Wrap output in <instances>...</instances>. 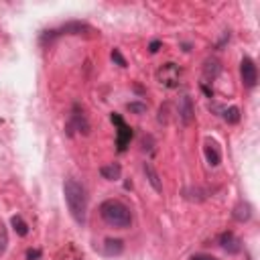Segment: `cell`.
<instances>
[{"label": "cell", "mask_w": 260, "mask_h": 260, "mask_svg": "<svg viewBox=\"0 0 260 260\" xmlns=\"http://www.w3.org/2000/svg\"><path fill=\"white\" fill-rule=\"evenodd\" d=\"M112 61H114L116 65H120V67H126V65H128L126 59H124V55L120 53V49H112Z\"/></svg>", "instance_id": "20"}, {"label": "cell", "mask_w": 260, "mask_h": 260, "mask_svg": "<svg viewBox=\"0 0 260 260\" xmlns=\"http://www.w3.org/2000/svg\"><path fill=\"white\" fill-rule=\"evenodd\" d=\"M221 69H223V67H221V61L215 59V57H209V59H205V63H203V77H205L207 81H213V79L219 77Z\"/></svg>", "instance_id": "11"}, {"label": "cell", "mask_w": 260, "mask_h": 260, "mask_svg": "<svg viewBox=\"0 0 260 260\" xmlns=\"http://www.w3.org/2000/svg\"><path fill=\"white\" fill-rule=\"evenodd\" d=\"M221 116H223V120H225L228 124H238V122H240V118H242V116H240V110H238L236 106H230V108H225Z\"/></svg>", "instance_id": "17"}, {"label": "cell", "mask_w": 260, "mask_h": 260, "mask_svg": "<svg viewBox=\"0 0 260 260\" xmlns=\"http://www.w3.org/2000/svg\"><path fill=\"white\" fill-rule=\"evenodd\" d=\"M110 120H112V124L118 128V132H116V148H118V152H124L126 148H128V144H130V140H132V128L124 122V118L120 116V114H110Z\"/></svg>", "instance_id": "5"}, {"label": "cell", "mask_w": 260, "mask_h": 260, "mask_svg": "<svg viewBox=\"0 0 260 260\" xmlns=\"http://www.w3.org/2000/svg\"><path fill=\"white\" fill-rule=\"evenodd\" d=\"M203 154H205V160L209 167H217L221 162V152H219V146L215 140L207 138L205 140V146H203Z\"/></svg>", "instance_id": "10"}, {"label": "cell", "mask_w": 260, "mask_h": 260, "mask_svg": "<svg viewBox=\"0 0 260 260\" xmlns=\"http://www.w3.org/2000/svg\"><path fill=\"white\" fill-rule=\"evenodd\" d=\"M232 215H234V219L236 221H248L250 217H252V207H250V203H246V201H240L236 207H234V211H232Z\"/></svg>", "instance_id": "15"}, {"label": "cell", "mask_w": 260, "mask_h": 260, "mask_svg": "<svg viewBox=\"0 0 260 260\" xmlns=\"http://www.w3.org/2000/svg\"><path fill=\"white\" fill-rule=\"evenodd\" d=\"M73 130H77L79 134H89L87 116L83 114V108L77 102L71 106V114H69V122H67V134H73Z\"/></svg>", "instance_id": "6"}, {"label": "cell", "mask_w": 260, "mask_h": 260, "mask_svg": "<svg viewBox=\"0 0 260 260\" xmlns=\"http://www.w3.org/2000/svg\"><path fill=\"white\" fill-rule=\"evenodd\" d=\"M10 223H12V230L16 232V236L24 238V236L28 234V225H26V221H24L20 215H12V217H10Z\"/></svg>", "instance_id": "16"}, {"label": "cell", "mask_w": 260, "mask_h": 260, "mask_svg": "<svg viewBox=\"0 0 260 260\" xmlns=\"http://www.w3.org/2000/svg\"><path fill=\"white\" fill-rule=\"evenodd\" d=\"M100 175H102L106 181H118L120 175H122V167H120L118 162L104 165V167H100Z\"/></svg>", "instance_id": "14"}, {"label": "cell", "mask_w": 260, "mask_h": 260, "mask_svg": "<svg viewBox=\"0 0 260 260\" xmlns=\"http://www.w3.org/2000/svg\"><path fill=\"white\" fill-rule=\"evenodd\" d=\"M126 108H128V112L138 114V116L146 112V104H142V102H128V104H126Z\"/></svg>", "instance_id": "18"}, {"label": "cell", "mask_w": 260, "mask_h": 260, "mask_svg": "<svg viewBox=\"0 0 260 260\" xmlns=\"http://www.w3.org/2000/svg\"><path fill=\"white\" fill-rule=\"evenodd\" d=\"M156 81L167 89H177L179 83H181V67L173 61L160 65L156 69Z\"/></svg>", "instance_id": "4"}, {"label": "cell", "mask_w": 260, "mask_h": 260, "mask_svg": "<svg viewBox=\"0 0 260 260\" xmlns=\"http://www.w3.org/2000/svg\"><path fill=\"white\" fill-rule=\"evenodd\" d=\"M6 244H8V236H6V230H4V225L0 223V254L6 250Z\"/></svg>", "instance_id": "22"}, {"label": "cell", "mask_w": 260, "mask_h": 260, "mask_svg": "<svg viewBox=\"0 0 260 260\" xmlns=\"http://www.w3.org/2000/svg\"><path fill=\"white\" fill-rule=\"evenodd\" d=\"M142 169H144V175H146L150 187H152L156 193H162V183H160V177H158V173L154 171V167H152L150 162H144Z\"/></svg>", "instance_id": "12"}, {"label": "cell", "mask_w": 260, "mask_h": 260, "mask_svg": "<svg viewBox=\"0 0 260 260\" xmlns=\"http://www.w3.org/2000/svg\"><path fill=\"white\" fill-rule=\"evenodd\" d=\"M201 91H203V93H205L207 98H213V89H211V87H209V85H207L205 81L201 83Z\"/></svg>", "instance_id": "24"}, {"label": "cell", "mask_w": 260, "mask_h": 260, "mask_svg": "<svg viewBox=\"0 0 260 260\" xmlns=\"http://www.w3.org/2000/svg\"><path fill=\"white\" fill-rule=\"evenodd\" d=\"M142 150L144 152H148V154H152L154 152V140H152V136L150 134H146V136H142Z\"/></svg>", "instance_id": "19"}, {"label": "cell", "mask_w": 260, "mask_h": 260, "mask_svg": "<svg viewBox=\"0 0 260 260\" xmlns=\"http://www.w3.org/2000/svg\"><path fill=\"white\" fill-rule=\"evenodd\" d=\"M100 217L118 230H126L132 225V211L126 203H122L120 199H106L100 205Z\"/></svg>", "instance_id": "2"}, {"label": "cell", "mask_w": 260, "mask_h": 260, "mask_svg": "<svg viewBox=\"0 0 260 260\" xmlns=\"http://www.w3.org/2000/svg\"><path fill=\"white\" fill-rule=\"evenodd\" d=\"M217 244L228 254H240L242 252V240L234 232H221L217 238Z\"/></svg>", "instance_id": "8"}, {"label": "cell", "mask_w": 260, "mask_h": 260, "mask_svg": "<svg viewBox=\"0 0 260 260\" xmlns=\"http://www.w3.org/2000/svg\"><path fill=\"white\" fill-rule=\"evenodd\" d=\"M63 195L65 203L69 209V215L73 217L75 223L83 225L85 215H87V191L77 179H65L63 183Z\"/></svg>", "instance_id": "1"}, {"label": "cell", "mask_w": 260, "mask_h": 260, "mask_svg": "<svg viewBox=\"0 0 260 260\" xmlns=\"http://www.w3.org/2000/svg\"><path fill=\"white\" fill-rule=\"evenodd\" d=\"M177 114H179V120L185 124V126H189L191 122H193V118H195V108H193V100H191V95H181V100H179V106H177Z\"/></svg>", "instance_id": "9"}, {"label": "cell", "mask_w": 260, "mask_h": 260, "mask_svg": "<svg viewBox=\"0 0 260 260\" xmlns=\"http://www.w3.org/2000/svg\"><path fill=\"white\" fill-rule=\"evenodd\" d=\"M91 32H93V28H91L89 24L79 22V20H71V22L61 24L59 28L43 30V32H41L39 43H41L43 47H47V45H51L53 41H57V39H59V37H63V35H91Z\"/></svg>", "instance_id": "3"}, {"label": "cell", "mask_w": 260, "mask_h": 260, "mask_svg": "<svg viewBox=\"0 0 260 260\" xmlns=\"http://www.w3.org/2000/svg\"><path fill=\"white\" fill-rule=\"evenodd\" d=\"M122 252H124V242L120 238H106V242H104L106 256H120Z\"/></svg>", "instance_id": "13"}, {"label": "cell", "mask_w": 260, "mask_h": 260, "mask_svg": "<svg viewBox=\"0 0 260 260\" xmlns=\"http://www.w3.org/2000/svg\"><path fill=\"white\" fill-rule=\"evenodd\" d=\"M191 260H217V258H213L209 254H195V256H191Z\"/></svg>", "instance_id": "25"}, {"label": "cell", "mask_w": 260, "mask_h": 260, "mask_svg": "<svg viewBox=\"0 0 260 260\" xmlns=\"http://www.w3.org/2000/svg\"><path fill=\"white\" fill-rule=\"evenodd\" d=\"M41 256H43V252L39 248H28L26 254H24L26 260H41Z\"/></svg>", "instance_id": "21"}, {"label": "cell", "mask_w": 260, "mask_h": 260, "mask_svg": "<svg viewBox=\"0 0 260 260\" xmlns=\"http://www.w3.org/2000/svg\"><path fill=\"white\" fill-rule=\"evenodd\" d=\"M160 47H162V43H160L158 39H154V41H150V43H148V51H150L152 55H154V53H158V49H160Z\"/></svg>", "instance_id": "23"}, {"label": "cell", "mask_w": 260, "mask_h": 260, "mask_svg": "<svg viewBox=\"0 0 260 260\" xmlns=\"http://www.w3.org/2000/svg\"><path fill=\"white\" fill-rule=\"evenodd\" d=\"M240 75H242V81H244L246 87H250V89L256 87V83H258V67L250 57H244L240 61Z\"/></svg>", "instance_id": "7"}]
</instances>
